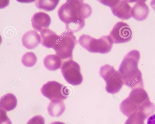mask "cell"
Returning <instances> with one entry per match:
<instances>
[{"label": "cell", "mask_w": 155, "mask_h": 124, "mask_svg": "<svg viewBox=\"0 0 155 124\" xmlns=\"http://www.w3.org/2000/svg\"><path fill=\"white\" fill-rule=\"evenodd\" d=\"M92 12L91 7L83 0H67L59 8L58 13L60 20L65 24L67 31L73 33L83 28L85 19Z\"/></svg>", "instance_id": "1"}, {"label": "cell", "mask_w": 155, "mask_h": 124, "mask_svg": "<svg viewBox=\"0 0 155 124\" xmlns=\"http://www.w3.org/2000/svg\"><path fill=\"white\" fill-rule=\"evenodd\" d=\"M120 109L128 117L146 119L154 112L155 106L143 89L137 88L133 90L128 97L121 103Z\"/></svg>", "instance_id": "2"}, {"label": "cell", "mask_w": 155, "mask_h": 124, "mask_svg": "<svg viewBox=\"0 0 155 124\" xmlns=\"http://www.w3.org/2000/svg\"><path fill=\"white\" fill-rule=\"evenodd\" d=\"M140 57L138 50L131 51L125 56L118 69L124 84L131 89L143 87L142 74L138 68Z\"/></svg>", "instance_id": "3"}, {"label": "cell", "mask_w": 155, "mask_h": 124, "mask_svg": "<svg viewBox=\"0 0 155 124\" xmlns=\"http://www.w3.org/2000/svg\"><path fill=\"white\" fill-rule=\"evenodd\" d=\"M78 41L83 48L89 52L102 54L109 52L113 44L109 35L96 39L89 35L83 34L80 36Z\"/></svg>", "instance_id": "4"}, {"label": "cell", "mask_w": 155, "mask_h": 124, "mask_svg": "<svg viewBox=\"0 0 155 124\" xmlns=\"http://www.w3.org/2000/svg\"><path fill=\"white\" fill-rule=\"evenodd\" d=\"M77 43L73 33L67 31L59 36L57 43L52 48L56 55L66 62L72 59L73 51Z\"/></svg>", "instance_id": "5"}, {"label": "cell", "mask_w": 155, "mask_h": 124, "mask_svg": "<svg viewBox=\"0 0 155 124\" xmlns=\"http://www.w3.org/2000/svg\"><path fill=\"white\" fill-rule=\"evenodd\" d=\"M99 73L106 82L105 89L108 93L114 94L120 91L123 82L120 73L113 66L108 64L102 66L100 68Z\"/></svg>", "instance_id": "6"}, {"label": "cell", "mask_w": 155, "mask_h": 124, "mask_svg": "<svg viewBox=\"0 0 155 124\" xmlns=\"http://www.w3.org/2000/svg\"><path fill=\"white\" fill-rule=\"evenodd\" d=\"M41 91L43 96L51 101L64 100L70 93L66 86L54 81H48L44 84Z\"/></svg>", "instance_id": "7"}, {"label": "cell", "mask_w": 155, "mask_h": 124, "mask_svg": "<svg viewBox=\"0 0 155 124\" xmlns=\"http://www.w3.org/2000/svg\"><path fill=\"white\" fill-rule=\"evenodd\" d=\"M62 74L67 82L73 85L81 84L83 80L79 64L72 59L65 62L61 68Z\"/></svg>", "instance_id": "8"}, {"label": "cell", "mask_w": 155, "mask_h": 124, "mask_svg": "<svg viewBox=\"0 0 155 124\" xmlns=\"http://www.w3.org/2000/svg\"><path fill=\"white\" fill-rule=\"evenodd\" d=\"M109 36L113 44L126 43L131 39L133 31L126 23L118 22L114 25Z\"/></svg>", "instance_id": "9"}, {"label": "cell", "mask_w": 155, "mask_h": 124, "mask_svg": "<svg viewBox=\"0 0 155 124\" xmlns=\"http://www.w3.org/2000/svg\"><path fill=\"white\" fill-rule=\"evenodd\" d=\"M102 4L110 7L113 14L123 20H127L132 16V8L127 0H99Z\"/></svg>", "instance_id": "10"}, {"label": "cell", "mask_w": 155, "mask_h": 124, "mask_svg": "<svg viewBox=\"0 0 155 124\" xmlns=\"http://www.w3.org/2000/svg\"><path fill=\"white\" fill-rule=\"evenodd\" d=\"M51 22V19L47 14L43 12L35 13L31 19L32 26L34 29L40 32L47 29Z\"/></svg>", "instance_id": "11"}, {"label": "cell", "mask_w": 155, "mask_h": 124, "mask_svg": "<svg viewBox=\"0 0 155 124\" xmlns=\"http://www.w3.org/2000/svg\"><path fill=\"white\" fill-rule=\"evenodd\" d=\"M146 0L130 1L135 2L132 8V17L137 20L141 21L146 19L148 17L149 8L145 3Z\"/></svg>", "instance_id": "12"}, {"label": "cell", "mask_w": 155, "mask_h": 124, "mask_svg": "<svg viewBox=\"0 0 155 124\" xmlns=\"http://www.w3.org/2000/svg\"><path fill=\"white\" fill-rule=\"evenodd\" d=\"M21 40L23 46L28 49L35 48L41 42L40 36L34 30L26 32L22 36Z\"/></svg>", "instance_id": "13"}, {"label": "cell", "mask_w": 155, "mask_h": 124, "mask_svg": "<svg viewBox=\"0 0 155 124\" xmlns=\"http://www.w3.org/2000/svg\"><path fill=\"white\" fill-rule=\"evenodd\" d=\"M42 44L48 48H52L59 38L54 31L48 29L40 32Z\"/></svg>", "instance_id": "14"}, {"label": "cell", "mask_w": 155, "mask_h": 124, "mask_svg": "<svg viewBox=\"0 0 155 124\" xmlns=\"http://www.w3.org/2000/svg\"><path fill=\"white\" fill-rule=\"evenodd\" d=\"M64 62L56 54H49L44 60L45 67L50 70L54 71L61 68Z\"/></svg>", "instance_id": "15"}, {"label": "cell", "mask_w": 155, "mask_h": 124, "mask_svg": "<svg viewBox=\"0 0 155 124\" xmlns=\"http://www.w3.org/2000/svg\"><path fill=\"white\" fill-rule=\"evenodd\" d=\"M17 104V100L13 94L8 93L2 96L0 99V109L6 112L14 109Z\"/></svg>", "instance_id": "16"}, {"label": "cell", "mask_w": 155, "mask_h": 124, "mask_svg": "<svg viewBox=\"0 0 155 124\" xmlns=\"http://www.w3.org/2000/svg\"><path fill=\"white\" fill-rule=\"evenodd\" d=\"M65 109V106L62 101H51L48 107L49 115L52 117H58L61 115Z\"/></svg>", "instance_id": "17"}, {"label": "cell", "mask_w": 155, "mask_h": 124, "mask_svg": "<svg viewBox=\"0 0 155 124\" xmlns=\"http://www.w3.org/2000/svg\"><path fill=\"white\" fill-rule=\"evenodd\" d=\"M59 0H37L35 3L36 7L48 11L54 10L58 4Z\"/></svg>", "instance_id": "18"}, {"label": "cell", "mask_w": 155, "mask_h": 124, "mask_svg": "<svg viewBox=\"0 0 155 124\" xmlns=\"http://www.w3.org/2000/svg\"><path fill=\"white\" fill-rule=\"evenodd\" d=\"M37 58L35 54L31 52H27L24 54L21 59V62L25 66L31 67L36 63Z\"/></svg>", "instance_id": "19"}, {"label": "cell", "mask_w": 155, "mask_h": 124, "mask_svg": "<svg viewBox=\"0 0 155 124\" xmlns=\"http://www.w3.org/2000/svg\"><path fill=\"white\" fill-rule=\"evenodd\" d=\"M26 124H45V119L41 115L35 116L30 119Z\"/></svg>", "instance_id": "20"}, {"label": "cell", "mask_w": 155, "mask_h": 124, "mask_svg": "<svg viewBox=\"0 0 155 124\" xmlns=\"http://www.w3.org/2000/svg\"><path fill=\"white\" fill-rule=\"evenodd\" d=\"M0 124H12L10 119L7 116L6 112L0 109Z\"/></svg>", "instance_id": "21"}, {"label": "cell", "mask_w": 155, "mask_h": 124, "mask_svg": "<svg viewBox=\"0 0 155 124\" xmlns=\"http://www.w3.org/2000/svg\"><path fill=\"white\" fill-rule=\"evenodd\" d=\"M147 124H155V114L148 119Z\"/></svg>", "instance_id": "22"}, {"label": "cell", "mask_w": 155, "mask_h": 124, "mask_svg": "<svg viewBox=\"0 0 155 124\" xmlns=\"http://www.w3.org/2000/svg\"><path fill=\"white\" fill-rule=\"evenodd\" d=\"M150 5L153 9L155 11V0L151 1Z\"/></svg>", "instance_id": "23"}, {"label": "cell", "mask_w": 155, "mask_h": 124, "mask_svg": "<svg viewBox=\"0 0 155 124\" xmlns=\"http://www.w3.org/2000/svg\"><path fill=\"white\" fill-rule=\"evenodd\" d=\"M50 124H65L64 123L62 122H51Z\"/></svg>", "instance_id": "24"}]
</instances>
